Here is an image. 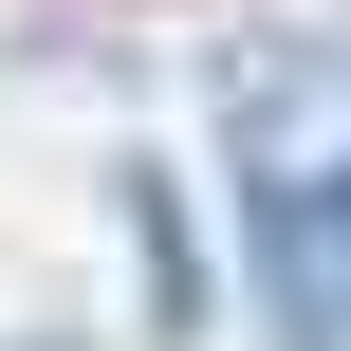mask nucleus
<instances>
[{"mask_svg":"<svg viewBox=\"0 0 351 351\" xmlns=\"http://www.w3.org/2000/svg\"><path fill=\"white\" fill-rule=\"evenodd\" d=\"M296 222H315V296L351 315V167H296Z\"/></svg>","mask_w":351,"mask_h":351,"instance_id":"1","label":"nucleus"}]
</instances>
